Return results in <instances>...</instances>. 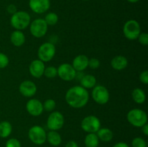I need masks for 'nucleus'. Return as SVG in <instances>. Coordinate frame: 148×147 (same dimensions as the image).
I'll return each mask as SVG.
<instances>
[{
    "label": "nucleus",
    "instance_id": "2f4dec72",
    "mask_svg": "<svg viewBox=\"0 0 148 147\" xmlns=\"http://www.w3.org/2000/svg\"><path fill=\"white\" fill-rule=\"evenodd\" d=\"M138 41L143 46H147L148 45V34L147 33H141L139 35Z\"/></svg>",
    "mask_w": 148,
    "mask_h": 147
},
{
    "label": "nucleus",
    "instance_id": "7c9ffc66",
    "mask_svg": "<svg viewBox=\"0 0 148 147\" xmlns=\"http://www.w3.org/2000/svg\"><path fill=\"white\" fill-rule=\"evenodd\" d=\"M6 147H21V144L17 138H10L6 142Z\"/></svg>",
    "mask_w": 148,
    "mask_h": 147
},
{
    "label": "nucleus",
    "instance_id": "4468645a",
    "mask_svg": "<svg viewBox=\"0 0 148 147\" xmlns=\"http://www.w3.org/2000/svg\"><path fill=\"white\" fill-rule=\"evenodd\" d=\"M19 91L23 96L25 97H31L36 95L37 92V86L32 81L26 80L20 84L19 86Z\"/></svg>",
    "mask_w": 148,
    "mask_h": 147
},
{
    "label": "nucleus",
    "instance_id": "9b49d317",
    "mask_svg": "<svg viewBox=\"0 0 148 147\" xmlns=\"http://www.w3.org/2000/svg\"><path fill=\"white\" fill-rule=\"evenodd\" d=\"M57 75L62 80L70 82L75 79L77 76V71L72 64L64 63L57 68Z\"/></svg>",
    "mask_w": 148,
    "mask_h": 147
},
{
    "label": "nucleus",
    "instance_id": "4be33fe9",
    "mask_svg": "<svg viewBox=\"0 0 148 147\" xmlns=\"http://www.w3.org/2000/svg\"><path fill=\"white\" fill-rule=\"evenodd\" d=\"M132 97L137 104H143L146 100V95L144 90L140 88H135L132 92Z\"/></svg>",
    "mask_w": 148,
    "mask_h": 147
},
{
    "label": "nucleus",
    "instance_id": "f3484780",
    "mask_svg": "<svg viewBox=\"0 0 148 147\" xmlns=\"http://www.w3.org/2000/svg\"><path fill=\"white\" fill-rule=\"evenodd\" d=\"M128 65V60L124 56H116L112 59L111 61V66L114 69L117 71H121L126 69Z\"/></svg>",
    "mask_w": 148,
    "mask_h": 147
},
{
    "label": "nucleus",
    "instance_id": "58836bf2",
    "mask_svg": "<svg viewBox=\"0 0 148 147\" xmlns=\"http://www.w3.org/2000/svg\"><path fill=\"white\" fill-rule=\"evenodd\" d=\"M82 1H89V0H82Z\"/></svg>",
    "mask_w": 148,
    "mask_h": 147
},
{
    "label": "nucleus",
    "instance_id": "f704fd0d",
    "mask_svg": "<svg viewBox=\"0 0 148 147\" xmlns=\"http://www.w3.org/2000/svg\"><path fill=\"white\" fill-rule=\"evenodd\" d=\"M65 147H78V145L75 141H70L66 144Z\"/></svg>",
    "mask_w": 148,
    "mask_h": 147
},
{
    "label": "nucleus",
    "instance_id": "412c9836",
    "mask_svg": "<svg viewBox=\"0 0 148 147\" xmlns=\"http://www.w3.org/2000/svg\"><path fill=\"white\" fill-rule=\"evenodd\" d=\"M96 135H98L99 140L104 141V142L111 141L114 137V133H113L112 131L107 128H100L96 132Z\"/></svg>",
    "mask_w": 148,
    "mask_h": 147
},
{
    "label": "nucleus",
    "instance_id": "a878e982",
    "mask_svg": "<svg viewBox=\"0 0 148 147\" xmlns=\"http://www.w3.org/2000/svg\"><path fill=\"white\" fill-rule=\"evenodd\" d=\"M43 75L49 79H53L57 76V69L53 66H49L45 68Z\"/></svg>",
    "mask_w": 148,
    "mask_h": 147
},
{
    "label": "nucleus",
    "instance_id": "bb28decb",
    "mask_svg": "<svg viewBox=\"0 0 148 147\" xmlns=\"http://www.w3.org/2000/svg\"><path fill=\"white\" fill-rule=\"evenodd\" d=\"M43 110L48 111V112H51L56 108V102L53 99H46L43 104Z\"/></svg>",
    "mask_w": 148,
    "mask_h": 147
},
{
    "label": "nucleus",
    "instance_id": "c9c22d12",
    "mask_svg": "<svg viewBox=\"0 0 148 147\" xmlns=\"http://www.w3.org/2000/svg\"><path fill=\"white\" fill-rule=\"evenodd\" d=\"M141 128H142V131H143V133H144L145 135H148V124L147 123L145 124V125H143V127H141Z\"/></svg>",
    "mask_w": 148,
    "mask_h": 147
},
{
    "label": "nucleus",
    "instance_id": "b1692460",
    "mask_svg": "<svg viewBox=\"0 0 148 147\" xmlns=\"http://www.w3.org/2000/svg\"><path fill=\"white\" fill-rule=\"evenodd\" d=\"M99 144V138L96 133H88L85 138V147H98Z\"/></svg>",
    "mask_w": 148,
    "mask_h": 147
},
{
    "label": "nucleus",
    "instance_id": "f257e3e1",
    "mask_svg": "<svg viewBox=\"0 0 148 147\" xmlns=\"http://www.w3.org/2000/svg\"><path fill=\"white\" fill-rule=\"evenodd\" d=\"M65 100L70 107L76 109L82 108L89 101V93L82 86H75L67 90L65 95Z\"/></svg>",
    "mask_w": 148,
    "mask_h": 147
},
{
    "label": "nucleus",
    "instance_id": "ddd939ff",
    "mask_svg": "<svg viewBox=\"0 0 148 147\" xmlns=\"http://www.w3.org/2000/svg\"><path fill=\"white\" fill-rule=\"evenodd\" d=\"M26 110L32 116H39L43 112V103L37 99H30L26 104Z\"/></svg>",
    "mask_w": 148,
    "mask_h": 147
},
{
    "label": "nucleus",
    "instance_id": "a211bd4d",
    "mask_svg": "<svg viewBox=\"0 0 148 147\" xmlns=\"http://www.w3.org/2000/svg\"><path fill=\"white\" fill-rule=\"evenodd\" d=\"M10 40L13 46L15 47H20L25 42V36L22 30H15L10 35Z\"/></svg>",
    "mask_w": 148,
    "mask_h": 147
},
{
    "label": "nucleus",
    "instance_id": "1a4fd4ad",
    "mask_svg": "<svg viewBox=\"0 0 148 147\" xmlns=\"http://www.w3.org/2000/svg\"><path fill=\"white\" fill-rule=\"evenodd\" d=\"M64 124V117L62 112L53 111L47 118L46 125L50 131H58L63 127Z\"/></svg>",
    "mask_w": 148,
    "mask_h": 147
},
{
    "label": "nucleus",
    "instance_id": "f8f14e48",
    "mask_svg": "<svg viewBox=\"0 0 148 147\" xmlns=\"http://www.w3.org/2000/svg\"><path fill=\"white\" fill-rule=\"evenodd\" d=\"M29 7L33 12L43 14L50 8V0H30Z\"/></svg>",
    "mask_w": 148,
    "mask_h": 147
},
{
    "label": "nucleus",
    "instance_id": "20e7f679",
    "mask_svg": "<svg viewBox=\"0 0 148 147\" xmlns=\"http://www.w3.org/2000/svg\"><path fill=\"white\" fill-rule=\"evenodd\" d=\"M123 33L128 40H137L139 35L141 33L140 23L135 20H130L127 21L123 27Z\"/></svg>",
    "mask_w": 148,
    "mask_h": 147
},
{
    "label": "nucleus",
    "instance_id": "0eeeda50",
    "mask_svg": "<svg viewBox=\"0 0 148 147\" xmlns=\"http://www.w3.org/2000/svg\"><path fill=\"white\" fill-rule=\"evenodd\" d=\"M28 137L33 144L36 145H42L46 141V131L40 125H33L29 129Z\"/></svg>",
    "mask_w": 148,
    "mask_h": 147
},
{
    "label": "nucleus",
    "instance_id": "393cba45",
    "mask_svg": "<svg viewBox=\"0 0 148 147\" xmlns=\"http://www.w3.org/2000/svg\"><path fill=\"white\" fill-rule=\"evenodd\" d=\"M44 20L46 21V24H48V26H53L55 25L56 23L58 22V20H59V17H58L57 14L54 12H49L45 16Z\"/></svg>",
    "mask_w": 148,
    "mask_h": 147
},
{
    "label": "nucleus",
    "instance_id": "7ed1b4c3",
    "mask_svg": "<svg viewBox=\"0 0 148 147\" xmlns=\"http://www.w3.org/2000/svg\"><path fill=\"white\" fill-rule=\"evenodd\" d=\"M127 118L132 125L137 128H141L145 124L147 123V115L143 110L137 108L131 110L127 113Z\"/></svg>",
    "mask_w": 148,
    "mask_h": 147
},
{
    "label": "nucleus",
    "instance_id": "39448f33",
    "mask_svg": "<svg viewBox=\"0 0 148 147\" xmlns=\"http://www.w3.org/2000/svg\"><path fill=\"white\" fill-rule=\"evenodd\" d=\"M101 120L95 115H88L82 119L81 122V128L88 133H96L101 128Z\"/></svg>",
    "mask_w": 148,
    "mask_h": 147
},
{
    "label": "nucleus",
    "instance_id": "c85d7f7f",
    "mask_svg": "<svg viewBox=\"0 0 148 147\" xmlns=\"http://www.w3.org/2000/svg\"><path fill=\"white\" fill-rule=\"evenodd\" d=\"M10 59L8 56L3 53H0V69H4L8 66Z\"/></svg>",
    "mask_w": 148,
    "mask_h": 147
},
{
    "label": "nucleus",
    "instance_id": "9d476101",
    "mask_svg": "<svg viewBox=\"0 0 148 147\" xmlns=\"http://www.w3.org/2000/svg\"><path fill=\"white\" fill-rule=\"evenodd\" d=\"M92 97L98 105H106L109 101L110 94L106 86L96 85L92 91Z\"/></svg>",
    "mask_w": 148,
    "mask_h": 147
},
{
    "label": "nucleus",
    "instance_id": "6ab92c4d",
    "mask_svg": "<svg viewBox=\"0 0 148 147\" xmlns=\"http://www.w3.org/2000/svg\"><path fill=\"white\" fill-rule=\"evenodd\" d=\"M96 78L91 74L84 75L80 79V86L85 89H91L96 86Z\"/></svg>",
    "mask_w": 148,
    "mask_h": 147
},
{
    "label": "nucleus",
    "instance_id": "aec40b11",
    "mask_svg": "<svg viewBox=\"0 0 148 147\" xmlns=\"http://www.w3.org/2000/svg\"><path fill=\"white\" fill-rule=\"evenodd\" d=\"M46 141L53 146H57L62 143V137L56 131H50L46 133Z\"/></svg>",
    "mask_w": 148,
    "mask_h": 147
},
{
    "label": "nucleus",
    "instance_id": "dca6fc26",
    "mask_svg": "<svg viewBox=\"0 0 148 147\" xmlns=\"http://www.w3.org/2000/svg\"><path fill=\"white\" fill-rule=\"evenodd\" d=\"M88 61L89 59L85 55H78L73 59L72 65L76 71H82L88 67Z\"/></svg>",
    "mask_w": 148,
    "mask_h": 147
},
{
    "label": "nucleus",
    "instance_id": "6e6552de",
    "mask_svg": "<svg viewBox=\"0 0 148 147\" xmlns=\"http://www.w3.org/2000/svg\"><path fill=\"white\" fill-rule=\"evenodd\" d=\"M48 30V24L44 19L38 18L30 24V32L32 35L37 38L43 37Z\"/></svg>",
    "mask_w": 148,
    "mask_h": 147
},
{
    "label": "nucleus",
    "instance_id": "2eb2a0df",
    "mask_svg": "<svg viewBox=\"0 0 148 147\" xmlns=\"http://www.w3.org/2000/svg\"><path fill=\"white\" fill-rule=\"evenodd\" d=\"M44 62L40 59L33 60L29 66V72L30 75L34 78H40L43 75L45 70Z\"/></svg>",
    "mask_w": 148,
    "mask_h": 147
},
{
    "label": "nucleus",
    "instance_id": "4c0bfd02",
    "mask_svg": "<svg viewBox=\"0 0 148 147\" xmlns=\"http://www.w3.org/2000/svg\"><path fill=\"white\" fill-rule=\"evenodd\" d=\"M127 1L130 3H136L137 2V1H140V0H127Z\"/></svg>",
    "mask_w": 148,
    "mask_h": 147
},
{
    "label": "nucleus",
    "instance_id": "cd10ccee",
    "mask_svg": "<svg viewBox=\"0 0 148 147\" xmlns=\"http://www.w3.org/2000/svg\"><path fill=\"white\" fill-rule=\"evenodd\" d=\"M132 147H147V142L141 137H136L132 142Z\"/></svg>",
    "mask_w": 148,
    "mask_h": 147
},
{
    "label": "nucleus",
    "instance_id": "423d86ee",
    "mask_svg": "<svg viewBox=\"0 0 148 147\" xmlns=\"http://www.w3.org/2000/svg\"><path fill=\"white\" fill-rule=\"evenodd\" d=\"M56 54V47L49 42L43 43L38 50V56L39 59L43 62H49L53 59Z\"/></svg>",
    "mask_w": 148,
    "mask_h": 147
},
{
    "label": "nucleus",
    "instance_id": "473e14b6",
    "mask_svg": "<svg viewBox=\"0 0 148 147\" xmlns=\"http://www.w3.org/2000/svg\"><path fill=\"white\" fill-rule=\"evenodd\" d=\"M140 80L142 83L145 84H148V71L145 70L142 71L140 74Z\"/></svg>",
    "mask_w": 148,
    "mask_h": 147
},
{
    "label": "nucleus",
    "instance_id": "c756f323",
    "mask_svg": "<svg viewBox=\"0 0 148 147\" xmlns=\"http://www.w3.org/2000/svg\"><path fill=\"white\" fill-rule=\"evenodd\" d=\"M101 66V62L96 58H92L88 61V66L92 69H97Z\"/></svg>",
    "mask_w": 148,
    "mask_h": 147
},
{
    "label": "nucleus",
    "instance_id": "e433bc0d",
    "mask_svg": "<svg viewBox=\"0 0 148 147\" xmlns=\"http://www.w3.org/2000/svg\"><path fill=\"white\" fill-rule=\"evenodd\" d=\"M113 147H130L127 144L124 142H119L116 144Z\"/></svg>",
    "mask_w": 148,
    "mask_h": 147
},
{
    "label": "nucleus",
    "instance_id": "f03ea898",
    "mask_svg": "<svg viewBox=\"0 0 148 147\" xmlns=\"http://www.w3.org/2000/svg\"><path fill=\"white\" fill-rule=\"evenodd\" d=\"M12 27L17 30H25L30 24V16L27 12L17 11L10 18Z\"/></svg>",
    "mask_w": 148,
    "mask_h": 147
},
{
    "label": "nucleus",
    "instance_id": "5701e85b",
    "mask_svg": "<svg viewBox=\"0 0 148 147\" xmlns=\"http://www.w3.org/2000/svg\"><path fill=\"white\" fill-rule=\"evenodd\" d=\"M12 131V126L8 121H2L0 122V137L3 138L10 136Z\"/></svg>",
    "mask_w": 148,
    "mask_h": 147
},
{
    "label": "nucleus",
    "instance_id": "72a5a7b5",
    "mask_svg": "<svg viewBox=\"0 0 148 147\" xmlns=\"http://www.w3.org/2000/svg\"><path fill=\"white\" fill-rule=\"evenodd\" d=\"M7 12L10 13V14H14V13L17 12V7H16L15 5L14 4H10V5L7 6Z\"/></svg>",
    "mask_w": 148,
    "mask_h": 147
}]
</instances>
